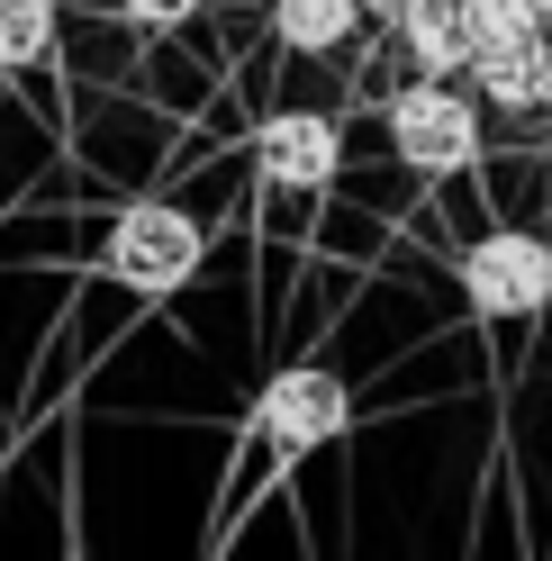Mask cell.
<instances>
[{
    "mask_svg": "<svg viewBox=\"0 0 552 561\" xmlns=\"http://www.w3.org/2000/svg\"><path fill=\"white\" fill-rule=\"evenodd\" d=\"M254 453L272 471H299L308 453H326L344 426H354V399H344V380L326 363H290V371H272L263 380V399H254Z\"/></svg>",
    "mask_w": 552,
    "mask_h": 561,
    "instance_id": "obj_1",
    "label": "cell"
},
{
    "mask_svg": "<svg viewBox=\"0 0 552 561\" xmlns=\"http://www.w3.org/2000/svg\"><path fill=\"white\" fill-rule=\"evenodd\" d=\"M390 154L417 172V182H453V172L480 154V100L453 91L444 73H417L390 100Z\"/></svg>",
    "mask_w": 552,
    "mask_h": 561,
    "instance_id": "obj_2",
    "label": "cell"
},
{
    "mask_svg": "<svg viewBox=\"0 0 552 561\" xmlns=\"http://www.w3.org/2000/svg\"><path fill=\"white\" fill-rule=\"evenodd\" d=\"M199 254H209V236H199V218L191 208H163V199H146V208H127V218L110 227V280L118 290H136V299H172V290H191L199 280Z\"/></svg>",
    "mask_w": 552,
    "mask_h": 561,
    "instance_id": "obj_3",
    "label": "cell"
},
{
    "mask_svg": "<svg viewBox=\"0 0 552 561\" xmlns=\"http://www.w3.org/2000/svg\"><path fill=\"white\" fill-rule=\"evenodd\" d=\"M453 280H462V299H471L480 327H526V318L552 308V244L526 236V227H490L462 254Z\"/></svg>",
    "mask_w": 552,
    "mask_h": 561,
    "instance_id": "obj_4",
    "label": "cell"
},
{
    "mask_svg": "<svg viewBox=\"0 0 552 561\" xmlns=\"http://www.w3.org/2000/svg\"><path fill=\"white\" fill-rule=\"evenodd\" d=\"M254 172H263V191H326L335 172H344V127H335L326 110H281V118H263Z\"/></svg>",
    "mask_w": 552,
    "mask_h": 561,
    "instance_id": "obj_5",
    "label": "cell"
},
{
    "mask_svg": "<svg viewBox=\"0 0 552 561\" xmlns=\"http://www.w3.org/2000/svg\"><path fill=\"white\" fill-rule=\"evenodd\" d=\"M471 82L490 91L498 110H552V46L543 37L490 46V55H471Z\"/></svg>",
    "mask_w": 552,
    "mask_h": 561,
    "instance_id": "obj_6",
    "label": "cell"
},
{
    "mask_svg": "<svg viewBox=\"0 0 552 561\" xmlns=\"http://www.w3.org/2000/svg\"><path fill=\"white\" fill-rule=\"evenodd\" d=\"M399 46L417 73H471V27H462V0H407V19H399Z\"/></svg>",
    "mask_w": 552,
    "mask_h": 561,
    "instance_id": "obj_7",
    "label": "cell"
},
{
    "mask_svg": "<svg viewBox=\"0 0 552 561\" xmlns=\"http://www.w3.org/2000/svg\"><path fill=\"white\" fill-rule=\"evenodd\" d=\"M354 27H363V0H272V37L290 55H335L354 46Z\"/></svg>",
    "mask_w": 552,
    "mask_h": 561,
    "instance_id": "obj_8",
    "label": "cell"
},
{
    "mask_svg": "<svg viewBox=\"0 0 552 561\" xmlns=\"http://www.w3.org/2000/svg\"><path fill=\"white\" fill-rule=\"evenodd\" d=\"M55 46V0H0V73H27Z\"/></svg>",
    "mask_w": 552,
    "mask_h": 561,
    "instance_id": "obj_9",
    "label": "cell"
},
{
    "mask_svg": "<svg viewBox=\"0 0 552 561\" xmlns=\"http://www.w3.org/2000/svg\"><path fill=\"white\" fill-rule=\"evenodd\" d=\"M462 27H471V55H490L516 37H543V10L534 0H462Z\"/></svg>",
    "mask_w": 552,
    "mask_h": 561,
    "instance_id": "obj_10",
    "label": "cell"
},
{
    "mask_svg": "<svg viewBox=\"0 0 552 561\" xmlns=\"http://www.w3.org/2000/svg\"><path fill=\"white\" fill-rule=\"evenodd\" d=\"M118 19H127V27H146V37H163V27L199 19V0H118Z\"/></svg>",
    "mask_w": 552,
    "mask_h": 561,
    "instance_id": "obj_11",
    "label": "cell"
},
{
    "mask_svg": "<svg viewBox=\"0 0 552 561\" xmlns=\"http://www.w3.org/2000/svg\"><path fill=\"white\" fill-rule=\"evenodd\" d=\"M534 10H543V27H552V0H534Z\"/></svg>",
    "mask_w": 552,
    "mask_h": 561,
    "instance_id": "obj_12",
    "label": "cell"
},
{
    "mask_svg": "<svg viewBox=\"0 0 552 561\" xmlns=\"http://www.w3.org/2000/svg\"><path fill=\"white\" fill-rule=\"evenodd\" d=\"M543 46H552V27H543Z\"/></svg>",
    "mask_w": 552,
    "mask_h": 561,
    "instance_id": "obj_13",
    "label": "cell"
}]
</instances>
